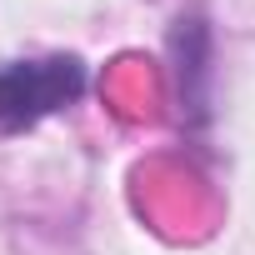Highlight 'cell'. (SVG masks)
<instances>
[{"mask_svg":"<svg viewBox=\"0 0 255 255\" xmlns=\"http://www.w3.org/2000/svg\"><path fill=\"white\" fill-rule=\"evenodd\" d=\"M85 95V60L80 55H45L0 65V135L30 130L45 115L75 105Z\"/></svg>","mask_w":255,"mask_h":255,"instance_id":"6da1fadb","label":"cell"}]
</instances>
